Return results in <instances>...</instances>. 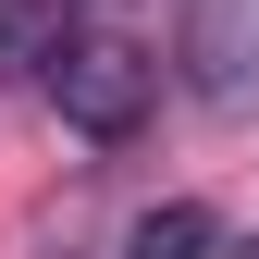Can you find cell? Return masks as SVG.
Listing matches in <instances>:
<instances>
[{
	"label": "cell",
	"instance_id": "3",
	"mask_svg": "<svg viewBox=\"0 0 259 259\" xmlns=\"http://www.w3.org/2000/svg\"><path fill=\"white\" fill-rule=\"evenodd\" d=\"M210 247H222V235H210V210H185V198H173V210H148L136 235H123V259H210Z\"/></svg>",
	"mask_w": 259,
	"mask_h": 259
},
{
	"label": "cell",
	"instance_id": "2",
	"mask_svg": "<svg viewBox=\"0 0 259 259\" xmlns=\"http://www.w3.org/2000/svg\"><path fill=\"white\" fill-rule=\"evenodd\" d=\"M173 74H185V99H198V111L247 123V111H259V0H185Z\"/></svg>",
	"mask_w": 259,
	"mask_h": 259
},
{
	"label": "cell",
	"instance_id": "1",
	"mask_svg": "<svg viewBox=\"0 0 259 259\" xmlns=\"http://www.w3.org/2000/svg\"><path fill=\"white\" fill-rule=\"evenodd\" d=\"M37 87H50V111L74 123V136H99V148H123L148 123V99H160V62L136 50V37H50V62H37Z\"/></svg>",
	"mask_w": 259,
	"mask_h": 259
},
{
	"label": "cell",
	"instance_id": "4",
	"mask_svg": "<svg viewBox=\"0 0 259 259\" xmlns=\"http://www.w3.org/2000/svg\"><path fill=\"white\" fill-rule=\"evenodd\" d=\"M235 259H259V235H247V247H235Z\"/></svg>",
	"mask_w": 259,
	"mask_h": 259
}]
</instances>
